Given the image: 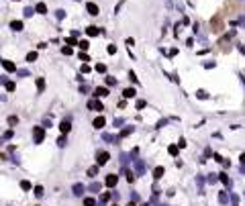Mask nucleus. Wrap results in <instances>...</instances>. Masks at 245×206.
<instances>
[{
	"label": "nucleus",
	"instance_id": "36",
	"mask_svg": "<svg viewBox=\"0 0 245 206\" xmlns=\"http://www.w3.org/2000/svg\"><path fill=\"white\" fill-rule=\"evenodd\" d=\"M66 143H68L66 137H59V139H57V145H59V147H66Z\"/></svg>",
	"mask_w": 245,
	"mask_h": 206
},
{
	"label": "nucleus",
	"instance_id": "34",
	"mask_svg": "<svg viewBox=\"0 0 245 206\" xmlns=\"http://www.w3.org/2000/svg\"><path fill=\"white\" fill-rule=\"evenodd\" d=\"M8 124H10V126L19 124V119H16V116H8Z\"/></svg>",
	"mask_w": 245,
	"mask_h": 206
},
{
	"label": "nucleus",
	"instance_id": "41",
	"mask_svg": "<svg viewBox=\"0 0 245 206\" xmlns=\"http://www.w3.org/2000/svg\"><path fill=\"white\" fill-rule=\"evenodd\" d=\"M10 137H12V131H6V133H4V135H2V139H4V141H8V139H10Z\"/></svg>",
	"mask_w": 245,
	"mask_h": 206
},
{
	"label": "nucleus",
	"instance_id": "28",
	"mask_svg": "<svg viewBox=\"0 0 245 206\" xmlns=\"http://www.w3.org/2000/svg\"><path fill=\"white\" fill-rule=\"evenodd\" d=\"M37 59V51H31V53H27V61H35Z\"/></svg>",
	"mask_w": 245,
	"mask_h": 206
},
{
	"label": "nucleus",
	"instance_id": "48",
	"mask_svg": "<svg viewBox=\"0 0 245 206\" xmlns=\"http://www.w3.org/2000/svg\"><path fill=\"white\" fill-rule=\"evenodd\" d=\"M108 53H117V47L115 45H108Z\"/></svg>",
	"mask_w": 245,
	"mask_h": 206
},
{
	"label": "nucleus",
	"instance_id": "46",
	"mask_svg": "<svg viewBox=\"0 0 245 206\" xmlns=\"http://www.w3.org/2000/svg\"><path fill=\"white\" fill-rule=\"evenodd\" d=\"M61 51H63V53H66V55H72V47H63V49H61Z\"/></svg>",
	"mask_w": 245,
	"mask_h": 206
},
{
	"label": "nucleus",
	"instance_id": "49",
	"mask_svg": "<svg viewBox=\"0 0 245 206\" xmlns=\"http://www.w3.org/2000/svg\"><path fill=\"white\" fill-rule=\"evenodd\" d=\"M239 159H241V163H245V153L241 155V157H239Z\"/></svg>",
	"mask_w": 245,
	"mask_h": 206
},
{
	"label": "nucleus",
	"instance_id": "16",
	"mask_svg": "<svg viewBox=\"0 0 245 206\" xmlns=\"http://www.w3.org/2000/svg\"><path fill=\"white\" fill-rule=\"evenodd\" d=\"M84 190H86V188H84V184H74V194H76V196H82V194H84Z\"/></svg>",
	"mask_w": 245,
	"mask_h": 206
},
{
	"label": "nucleus",
	"instance_id": "21",
	"mask_svg": "<svg viewBox=\"0 0 245 206\" xmlns=\"http://www.w3.org/2000/svg\"><path fill=\"white\" fill-rule=\"evenodd\" d=\"M35 10H37V12H39V14H45V12H47V6H45V4H43V2H39V4H37V6H35Z\"/></svg>",
	"mask_w": 245,
	"mask_h": 206
},
{
	"label": "nucleus",
	"instance_id": "12",
	"mask_svg": "<svg viewBox=\"0 0 245 206\" xmlns=\"http://www.w3.org/2000/svg\"><path fill=\"white\" fill-rule=\"evenodd\" d=\"M92 126H94V129H102V126H104V116H96L94 123H92Z\"/></svg>",
	"mask_w": 245,
	"mask_h": 206
},
{
	"label": "nucleus",
	"instance_id": "40",
	"mask_svg": "<svg viewBox=\"0 0 245 206\" xmlns=\"http://www.w3.org/2000/svg\"><path fill=\"white\" fill-rule=\"evenodd\" d=\"M108 198H110V194H102V198H100V206L104 204V202H108Z\"/></svg>",
	"mask_w": 245,
	"mask_h": 206
},
{
	"label": "nucleus",
	"instance_id": "30",
	"mask_svg": "<svg viewBox=\"0 0 245 206\" xmlns=\"http://www.w3.org/2000/svg\"><path fill=\"white\" fill-rule=\"evenodd\" d=\"M37 88H39V92H43V88H45V80L43 78H37Z\"/></svg>",
	"mask_w": 245,
	"mask_h": 206
},
{
	"label": "nucleus",
	"instance_id": "38",
	"mask_svg": "<svg viewBox=\"0 0 245 206\" xmlns=\"http://www.w3.org/2000/svg\"><path fill=\"white\" fill-rule=\"evenodd\" d=\"M55 16H57V18H59V21H61V18H63V16H66V10H55Z\"/></svg>",
	"mask_w": 245,
	"mask_h": 206
},
{
	"label": "nucleus",
	"instance_id": "26",
	"mask_svg": "<svg viewBox=\"0 0 245 206\" xmlns=\"http://www.w3.org/2000/svg\"><path fill=\"white\" fill-rule=\"evenodd\" d=\"M84 206H96V200L94 198H84Z\"/></svg>",
	"mask_w": 245,
	"mask_h": 206
},
{
	"label": "nucleus",
	"instance_id": "29",
	"mask_svg": "<svg viewBox=\"0 0 245 206\" xmlns=\"http://www.w3.org/2000/svg\"><path fill=\"white\" fill-rule=\"evenodd\" d=\"M21 188H23V190H31L33 186H31V182H27V180H23V182H21Z\"/></svg>",
	"mask_w": 245,
	"mask_h": 206
},
{
	"label": "nucleus",
	"instance_id": "33",
	"mask_svg": "<svg viewBox=\"0 0 245 206\" xmlns=\"http://www.w3.org/2000/svg\"><path fill=\"white\" fill-rule=\"evenodd\" d=\"M106 86H117V78H106Z\"/></svg>",
	"mask_w": 245,
	"mask_h": 206
},
{
	"label": "nucleus",
	"instance_id": "39",
	"mask_svg": "<svg viewBox=\"0 0 245 206\" xmlns=\"http://www.w3.org/2000/svg\"><path fill=\"white\" fill-rule=\"evenodd\" d=\"M16 76H23L25 78V76H29V70H16Z\"/></svg>",
	"mask_w": 245,
	"mask_h": 206
},
{
	"label": "nucleus",
	"instance_id": "27",
	"mask_svg": "<svg viewBox=\"0 0 245 206\" xmlns=\"http://www.w3.org/2000/svg\"><path fill=\"white\" fill-rule=\"evenodd\" d=\"M23 12H25V16H27V18H29V16H33V12H37V10H33V8H31V6H27V8H25V10H23Z\"/></svg>",
	"mask_w": 245,
	"mask_h": 206
},
{
	"label": "nucleus",
	"instance_id": "35",
	"mask_svg": "<svg viewBox=\"0 0 245 206\" xmlns=\"http://www.w3.org/2000/svg\"><path fill=\"white\" fill-rule=\"evenodd\" d=\"M96 72L104 74V72H106V65H104V63H98V65H96Z\"/></svg>",
	"mask_w": 245,
	"mask_h": 206
},
{
	"label": "nucleus",
	"instance_id": "22",
	"mask_svg": "<svg viewBox=\"0 0 245 206\" xmlns=\"http://www.w3.org/2000/svg\"><path fill=\"white\" fill-rule=\"evenodd\" d=\"M167 153H170L172 157H176V155H178V145H170V147H167Z\"/></svg>",
	"mask_w": 245,
	"mask_h": 206
},
{
	"label": "nucleus",
	"instance_id": "37",
	"mask_svg": "<svg viewBox=\"0 0 245 206\" xmlns=\"http://www.w3.org/2000/svg\"><path fill=\"white\" fill-rule=\"evenodd\" d=\"M196 96H198V98H208V94H206V92H204V90H198V92H196Z\"/></svg>",
	"mask_w": 245,
	"mask_h": 206
},
{
	"label": "nucleus",
	"instance_id": "3",
	"mask_svg": "<svg viewBox=\"0 0 245 206\" xmlns=\"http://www.w3.org/2000/svg\"><path fill=\"white\" fill-rule=\"evenodd\" d=\"M133 165H135V171H137L139 175L145 171V161H143V159H133Z\"/></svg>",
	"mask_w": 245,
	"mask_h": 206
},
{
	"label": "nucleus",
	"instance_id": "8",
	"mask_svg": "<svg viewBox=\"0 0 245 206\" xmlns=\"http://www.w3.org/2000/svg\"><path fill=\"white\" fill-rule=\"evenodd\" d=\"M94 96H96V98H104V96H108V88H96V90H94Z\"/></svg>",
	"mask_w": 245,
	"mask_h": 206
},
{
	"label": "nucleus",
	"instance_id": "52",
	"mask_svg": "<svg viewBox=\"0 0 245 206\" xmlns=\"http://www.w3.org/2000/svg\"><path fill=\"white\" fill-rule=\"evenodd\" d=\"M243 84H245V78H243Z\"/></svg>",
	"mask_w": 245,
	"mask_h": 206
},
{
	"label": "nucleus",
	"instance_id": "4",
	"mask_svg": "<svg viewBox=\"0 0 245 206\" xmlns=\"http://www.w3.org/2000/svg\"><path fill=\"white\" fill-rule=\"evenodd\" d=\"M86 10H88V14H92V16H96V14L100 12L98 4H94V2H88V4H86Z\"/></svg>",
	"mask_w": 245,
	"mask_h": 206
},
{
	"label": "nucleus",
	"instance_id": "31",
	"mask_svg": "<svg viewBox=\"0 0 245 206\" xmlns=\"http://www.w3.org/2000/svg\"><path fill=\"white\" fill-rule=\"evenodd\" d=\"M206 180H208V184H214V182L219 180V175H217V173H210V175H208Z\"/></svg>",
	"mask_w": 245,
	"mask_h": 206
},
{
	"label": "nucleus",
	"instance_id": "43",
	"mask_svg": "<svg viewBox=\"0 0 245 206\" xmlns=\"http://www.w3.org/2000/svg\"><path fill=\"white\" fill-rule=\"evenodd\" d=\"M4 86H6V90H8V92H12V90H14V84H12V82H6Z\"/></svg>",
	"mask_w": 245,
	"mask_h": 206
},
{
	"label": "nucleus",
	"instance_id": "1",
	"mask_svg": "<svg viewBox=\"0 0 245 206\" xmlns=\"http://www.w3.org/2000/svg\"><path fill=\"white\" fill-rule=\"evenodd\" d=\"M33 137H35V143H43V139H45L43 126H33Z\"/></svg>",
	"mask_w": 245,
	"mask_h": 206
},
{
	"label": "nucleus",
	"instance_id": "19",
	"mask_svg": "<svg viewBox=\"0 0 245 206\" xmlns=\"http://www.w3.org/2000/svg\"><path fill=\"white\" fill-rule=\"evenodd\" d=\"M229 198H231V194H227V192H221V194H219V202H221V204H227Z\"/></svg>",
	"mask_w": 245,
	"mask_h": 206
},
{
	"label": "nucleus",
	"instance_id": "9",
	"mask_svg": "<svg viewBox=\"0 0 245 206\" xmlns=\"http://www.w3.org/2000/svg\"><path fill=\"white\" fill-rule=\"evenodd\" d=\"M196 186H198V194H204V178L196 175Z\"/></svg>",
	"mask_w": 245,
	"mask_h": 206
},
{
	"label": "nucleus",
	"instance_id": "2",
	"mask_svg": "<svg viewBox=\"0 0 245 206\" xmlns=\"http://www.w3.org/2000/svg\"><path fill=\"white\" fill-rule=\"evenodd\" d=\"M108 159H110V155H108L106 151H98V153H96V163H98V165L108 163Z\"/></svg>",
	"mask_w": 245,
	"mask_h": 206
},
{
	"label": "nucleus",
	"instance_id": "18",
	"mask_svg": "<svg viewBox=\"0 0 245 206\" xmlns=\"http://www.w3.org/2000/svg\"><path fill=\"white\" fill-rule=\"evenodd\" d=\"M219 180H221L227 188H231V180H229V175H227V173H219Z\"/></svg>",
	"mask_w": 245,
	"mask_h": 206
},
{
	"label": "nucleus",
	"instance_id": "20",
	"mask_svg": "<svg viewBox=\"0 0 245 206\" xmlns=\"http://www.w3.org/2000/svg\"><path fill=\"white\" fill-rule=\"evenodd\" d=\"M135 94H137V92H135V88H127V90L122 92V96H125V98H135Z\"/></svg>",
	"mask_w": 245,
	"mask_h": 206
},
{
	"label": "nucleus",
	"instance_id": "23",
	"mask_svg": "<svg viewBox=\"0 0 245 206\" xmlns=\"http://www.w3.org/2000/svg\"><path fill=\"white\" fill-rule=\"evenodd\" d=\"M98 167H100V165H98V163H96V165H92V167L88 169V175H92V178H94V175L98 173Z\"/></svg>",
	"mask_w": 245,
	"mask_h": 206
},
{
	"label": "nucleus",
	"instance_id": "45",
	"mask_svg": "<svg viewBox=\"0 0 245 206\" xmlns=\"http://www.w3.org/2000/svg\"><path fill=\"white\" fill-rule=\"evenodd\" d=\"M129 80H131V82H135V84H137V76H135L133 72H129Z\"/></svg>",
	"mask_w": 245,
	"mask_h": 206
},
{
	"label": "nucleus",
	"instance_id": "13",
	"mask_svg": "<svg viewBox=\"0 0 245 206\" xmlns=\"http://www.w3.org/2000/svg\"><path fill=\"white\" fill-rule=\"evenodd\" d=\"M10 29H12V31H16V33H19V31H23V21H12V23H10Z\"/></svg>",
	"mask_w": 245,
	"mask_h": 206
},
{
	"label": "nucleus",
	"instance_id": "42",
	"mask_svg": "<svg viewBox=\"0 0 245 206\" xmlns=\"http://www.w3.org/2000/svg\"><path fill=\"white\" fill-rule=\"evenodd\" d=\"M231 202H233V206H235L237 202H239V196H237V194H231Z\"/></svg>",
	"mask_w": 245,
	"mask_h": 206
},
{
	"label": "nucleus",
	"instance_id": "14",
	"mask_svg": "<svg viewBox=\"0 0 245 206\" xmlns=\"http://www.w3.org/2000/svg\"><path fill=\"white\" fill-rule=\"evenodd\" d=\"M86 33H88L90 37H96V35L100 33V29H98V27H94V25H90V27L86 29Z\"/></svg>",
	"mask_w": 245,
	"mask_h": 206
},
{
	"label": "nucleus",
	"instance_id": "51",
	"mask_svg": "<svg viewBox=\"0 0 245 206\" xmlns=\"http://www.w3.org/2000/svg\"><path fill=\"white\" fill-rule=\"evenodd\" d=\"M113 206H119V204H113Z\"/></svg>",
	"mask_w": 245,
	"mask_h": 206
},
{
	"label": "nucleus",
	"instance_id": "24",
	"mask_svg": "<svg viewBox=\"0 0 245 206\" xmlns=\"http://www.w3.org/2000/svg\"><path fill=\"white\" fill-rule=\"evenodd\" d=\"M43 194H45V190H43V186H35V196H37V198H41Z\"/></svg>",
	"mask_w": 245,
	"mask_h": 206
},
{
	"label": "nucleus",
	"instance_id": "6",
	"mask_svg": "<svg viewBox=\"0 0 245 206\" xmlns=\"http://www.w3.org/2000/svg\"><path fill=\"white\" fill-rule=\"evenodd\" d=\"M117 182H119V175H115V173L106 175V186H108V188H115V186H117Z\"/></svg>",
	"mask_w": 245,
	"mask_h": 206
},
{
	"label": "nucleus",
	"instance_id": "17",
	"mask_svg": "<svg viewBox=\"0 0 245 206\" xmlns=\"http://www.w3.org/2000/svg\"><path fill=\"white\" fill-rule=\"evenodd\" d=\"M102 139H104V141H108V143H117L121 137H115V135H108V133H104V135H102Z\"/></svg>",
	"mask_w": 245,
	"mask_h": 206
},
{
	"label": "nucleus",
	"instance_id": "50",
	"mask_svg": "<svg viewBox=\"0 0 245 206\" xmlns=\"http://www.w3.org/2000/svg\"><path fill=\"white\" fill-rule=\"evenodd\" d=\"M127 206H135V200H133V202H129V204H127Z\"/></svg>",
	"mask_w": 245,
	"mask_h": 206
},
{
	"label": "nucleus",
	"instance_id": "7",
	"mask_svg": "<svg viewBox=\"0 0 245 206\" xmlns=\"http://www.w3.org/2000/svg\"><path fill=\"white\" fill-rule=\"evenodd\" d=\"M2 65H4L6 72H16V65H14L10 59H2Z\"/></svg>",
	"mask_w": 245,
	"mask_h": 206
},
{
	"label": "nucleus",
	"instance_id": "53",
	"mask_svg": "<svg viewBox=\"0 0 245 206\" xmlns=\"http://www.w3.org/2000/svg\"><path fill=\"white\" fill-rule=\"evenodd\" d=\"M160 206H165V204H160Z\"/></svg>",
	"mask_w": 245,
	"mask_h": 206
},
{
	"label": "nucleus",
	"instance_id": "11",
	"mask_svg": "<svg viewBox=\"0 0 245 206\" xmlns=\"http://www.w3.org/2000/svg\"><path fill=\"white\" fill-rule=\"evenodd\" d=\"M163 173H165V169H163L162 165H157V167L153 169V178H155V180H160V178H163Z\"/></svg>",
	"mask_w": 245,
	"mask_h": 206
},
{
	"label": "nucleus",
	"instance_id": "47",
	"mask_svg": "<svg viewBox=\"0 0 245 206\" xmlns=\"http://www.w3.org/2000/svg\"><path fill=\"white\" fill-rule=\"evenodd\" d=\"M80 59H82V61H90V57H88L86 53H80Z\"/></svg>",
	"mask_w": 245,
	"mask_h": 206
},
{
	"label": "nucleus",
	"instance_id": "44",
	"mask_svg": "<svg viewBox=\"0 0 245 206\" xmlns=\"http://www.w3.org/2000/svg\"><path fill=\"white\" fill-rule=\"evenodd\" d=\"M145 104H147L145 100H137V108H145Z\"/></svg>",
	"mask_w": 245,
	"mask_h": 206
},
{
	"label": "nucleus",
	"instance_id": "25",
	"mask_svg": "<svg viewBox=\"0 0 245 206\" xmlns=\"http://www.w3.org/2000/svg\"><path fill=\"white\" fill-rule=\"evenodd\" d=\"M100 188H102V186H100L98 182H92V184H90V190H92V192H100Z\"/></svg>",
	"mask_w": 245,
	"mask_h": 206
},
{
	"label": "nucleus",
	"instance_id": "32",
	"mask_svg": "<svg viewBox=\"0 0 245 206\" xmlns=\"http://www.w3.org/2000/svg\"><path fill=\"white\" fill-rule=\"evenodd\" d=\"M78 47H80L82 51H86V49L90 47V43H88V41H80V43H78Z\"/></svg>",
	"mask_w": 245,
	"mask_h": 206
},
{
	"label": "nucleus",
	"instance_id": "5",
	"mask_svg": "<svg viewBox=\"0 0 245 206\" xmlns=\"http://www.w3.org/2000/svg\"><path fill=\"white\" fill-rule=\"evenodd\" d=\"M88 108H90V110H102V102H100L98 98H94V100L88 102Z\"/></svg>",
	"mask_w": 245,
	"mask_h": 206
},
{
	"label": "nucleus",
	"instance_id": "10",
	"mask_svg": "<svg viewBox=\"0 0 245 206\" xmlns=\"http://www.w3.org/2000/svg\"><path fill=\"white\" fill-rule=\"evenodd\" d=\"M133 131H135V126H125L121 133H119V137H121V139H125V137H129V135H131Z\"/></svg>",
	"mask_w": 245,
	"mask_h": 206
},
{
	"label": "nucleus",
	"instance_id": "15",
	"mask_svg": "<svg viewBox=\"0 0 245 206\" xmlns=\"http://www.w3.org/2000/svg\"><path fill=\"white\" fill-rule=\"evenodd\" d=\"M59 129H61V133H70V129H72V124H70V121H61V124H59Z\"/></svg>",
	"mask_w": 245,
	"mask_h": 206
},
{
	"label": "nucleus",
	"instance_id": "54",
	"mask_svg": "<svg viewBox=\"0 0 245 206\" xmlns=\"http://www.w3.org/2000/svg\"><path fill=\"white\" fill-rule=\"evenodd\" d=\"M235 206H237V204H235Z\"/></svg>",
	"mask_w": 245,
	"mask_h": 206
}]
</instances>
